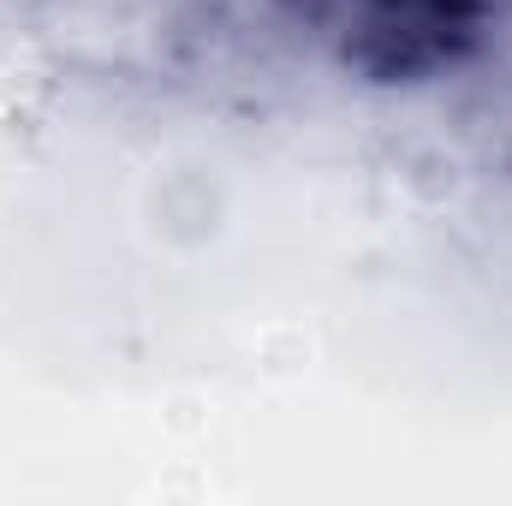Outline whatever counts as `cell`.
Here are the masks:
<instances>
[{
	"instance_id": "6da1fadb",
	"label": "cell",
	"mask_w": 512,
	"mask_h": 506,
	"mask_svg": "<svg viewBox=\"0 0 512 506\" xmlns=\"http://www.w3.org/2000/svg\"><path fill=\"white\" fill-rule=\"evenodd\" d=\"M328 54L370 84H429L459 72L489 24L495 0H292Z\"/></svg>"
}]
</instances>
